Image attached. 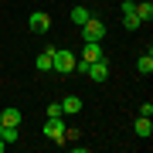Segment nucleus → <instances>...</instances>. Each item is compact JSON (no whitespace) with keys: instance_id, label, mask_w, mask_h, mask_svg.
<instances>
[{"instance_id":"1","label":"nucleus","mask_w":153,"mask_h":153,"mask_svg":"<svg viewBox=\"0 0 153 153\" xmlns=\"http://www.w3.org/2000/svg\"><path fill=\"white\" fill-rule=\"evenodd\" d=\"M51 71H58V75L75 71V55H71L68 48H55V55H51Z\"/></svg>"},{"instance_id":"6","label":"nucleus","mask_w":153,"mask_h":153,"mask_svg":"<svg viewBox=\"0 0 153 153\" xmlns=\"http://www.w3.org/2000/svg\"><path fill=\"white\" fill-rule=\"evenodd\" d=\"M82 58H85V61H102V58H105V51H102V44H99V41H85Z\"/></svg>"},{"instance_id":"7","label":"nucleus","mask_w":153,"mask_h":153,"mask_svg":"<svg viewBox=\"0 0 153 153\" xmlns=\"http://www.w3.org/2000/svg\"><path fill=\"white\" fill-rule=\"evenodd\" d=\"M58 105H61V116H75V112H82V99H78V95H65Z\"/></svg>"},{"instance_id":"11","label":"nucleus","mask_w":153,"mask_h":153,"mask_svg":"<svg viewBox=\"0 0 153 153\" xmlns=\"http://www.w3.org/2000/svg\"><path fill=\"white\" fill-rule=\"evenodd\" d=\"M136 17H140V24H150L153 21V4L146 0V4H136Z\"/></svg>"},{"instance_id":"12","label":"nucleus","mask_w":153,"mask_h":153,"mask_svg":"<svg viewBox=\"0 0 153 153\" xmlns=\"http://www.w3.org/2000/svg\"><path fill=\"white\" fill-rule=\"evenodd\" d=\"M136 71H140V75H150V71H153V55H150V51H146V55H140Z\"/></svg>"},{"instance_id":"9","label":"nucleus","mask_w":153,"mask_h":153,"mask_svg":"<svg viewBox=\"0 0 153 153\" xmlns=\"http://www.w3.org/2000/svg\"><path fill=\"white\" fill-rule=\"evenodd\" d=\"M0 123H4V126H21V109H14V105L4 109V112H0Z\"/></svg>"},{"instance_id":"8","label":"nucleus","mask_w":153,"mask_h":153,"mask_svg":"<svg viewBox=\"0 0 153 153\" xmlns=\"http://www.w3.org/2000/svg\"><path fill=\"white\" fill-rule=\"evenodd\" d=\"M133 129H136V136H140V140H150V136H153V123H150V116H140Z\"/></svg>"},{"instance_id":"14","label":"nucleus","mask_w":153,"mask_h":153,"mask_svg":"<svg viewBox=\"0 0 153 153\" xmlns=\"http://www.w3.org/2000/svg\"><path fill=\"white\" fill-rule=\"evenodd\" d=\"M123 24H126V31H140L143 27L140 17H136V10H133V14H123Z\"/></svg>"},{"instance_id":"10","label":"nucleus","mask_w":153,"mask_h":153,"mask_svg":"<svg viewBox=\"0 0 153 153\" xmlns=\"http://www.w3.org/2000/svg\"><path fill=\"white\" fill-rule=\"evenodd\" d=\"M51 55H55V48L48 44V48L38 55V71H51Z\"/></svg>"},{"instance_id":"13","label":"nucleus","mask_w":153,"mask_h":153,"mask_svg":"<svg viewBox=\"0 0 153 153\" xmlns=\"http://www.w3.org/2000/svg\"><path fill=\"white\" fill-rule=\"evenodd\" d=\"M88 17H92V14H88V7H71V21H75L78 27H82V24L88 21Z\"/></svg>"},{"instance_id":"15","label":"nucleus","mask_w":153,"mask_h":153,"mask_svg":"<svg viewBox=\"0 0 153 153\" xmlns=\"http://www.w3.org/2000/svg\"><path fill=\"white\" fill-rule=\"evenodd\" d=\"M133 10H136V4H133V0H123V4H119V14H133Z\"/></svg>"},{"instance_id":"16","label":"nucleus","mask_w":153,"mask_h":153,"mask_svg":"<svg viewBox=\"0 0 153 153\" xmlns=\"http://www.w3.org/2000/svg\"><path fill=\"white\" fill-rule=\"evenodd\" d=\"M4 150H7V143H4V140H0V153H4Z\"/></svg>"},{"instance_id":"3","label":"nucleus","mask_w":153,"mask_h":153,"mask_svg":"<svg viewBox=\"0 0 153 153\" xmlns=\"http://www.w3.org/2000/svg\"><path fill=\"white\" fill-rule=\"evenodd\" d=\"M82 38L85 41H102L105 38V24L99 21V17H88V21L82 24Z\"/></svg>"},{"instance_id":"5","label":"nucleus","mask_w":153,"mask_h":153,"mask_svg":"<svg viewBox=\"0 0 153 153\" xmlns=\"http://www.w3.org/2000/svg\"><path fill=\"white\" fill-rule=\"evenodd\" d=\"M85 78H92V82H105V78H109V65H105V58H102V61H92L88 71H85Z\"/></svg>"},{"instance_id":"2","label":"nucleus","mask_w":153,"mask_h":153,"mask_svg":"<svg viewBox=\"0 0 153 153\" xmlns=\"http://www.w3.org/2000/svg\"><path fill=\"white\" fill-rule=\"evenodd\" d=\"M44 136L55 140L58 146H65V116H48V123H44Z\"/></svg>"},{"instance_id":"4","label":"nucleus","mask_w":153,"mask_h":153,"mask_svg":"<svg viewBox=\"0 0 153 153\" xmlns=\"http://www.w3.org/2000/svg\"><path fill=\"white\" fill-rule=\"evenodd\" d=\"M27 27H31L34 34H48V27H51V17L44 14V10H34V14L27 17Z\"/></svg>"}]
</instances>
